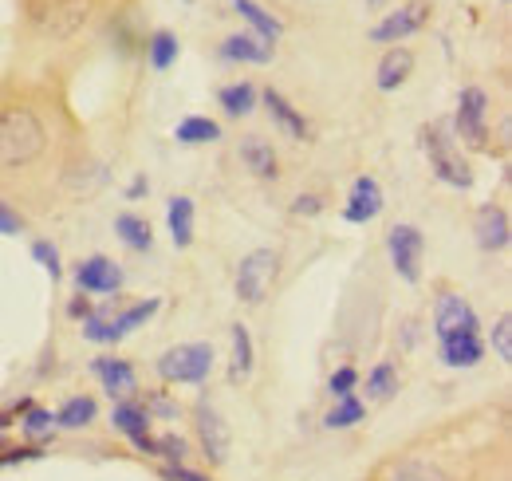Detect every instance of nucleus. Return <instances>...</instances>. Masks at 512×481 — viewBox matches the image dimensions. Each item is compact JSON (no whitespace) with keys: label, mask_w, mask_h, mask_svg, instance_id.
Listing matches in <instances>:
<instances>
[{"label":"nucleus","mask_w":512,"mask_h":481,"mask_svg":"<svg viewBox=\"0 0 512 481\" xmlns=\"http://www.w3.org/2000/svg\"><path fill=\"white\" fill-rule=\"evenodd\" d=\"M48 146V127L32 107H4L0 111V170L32 166Z\"/></svg>","instance_id":"obj_1"},{"label":"nucleus","mask_w":512,"mask_h":481,"mask_svg":"<svg viewBox=\"0 0 512 481\" xmlns=\"http://www.w3.org/2000/svg\"><path fill=\"white\" fill-rule=\"evenodd\" d=\"M95 0H24V16L44 40H71L87 28Z\"/></svg>","instance_id":"obj_2"},{"label":"nucleus","mask_w":512,"mask_h":481,"mask_svg":"<svg viewBox=\"0 0 512 481\" xmlns=\"http://www.w3.org/2000/svg\"><path fill=\"white\" fill-rule=\"evenodd\" d=\"M213 367H217V351L209 344H174V347H166V351L158 355V363H154V371H158L162 383H170V387H178V383L201 387V383L213 375Z\"/></svg>","instance_id":"obj_3"},{"label":"nucleus","mask_w":512,"mask_h":481,"mask_svg":"<svg viewBox=\"0 0 512 481\" xmlns=\"http://www.w3.org/2000/svg\"><path fill=\"white\" fill-rule=\"evenodd\" d=\"M422 150H426L430 170H434L438 182H446L453 190H469V186H473V170H469V162L457 154V138H449L446 123L422 127Z\"/></svg>","instance_id":"obj_4"},{"label":"nucleus","mask_w":512,"mask_h":481,"mask_svg":"<svg viewBox=\"0 0 512 481\" xmlns=\"http://www.w3.org/2000/svg\"><path fill=\"white\" fill-rule=\"evenodd\" d=\"M276 276H280V253L276 249L245 253L241 265H237V296H241V304H249V308L264 304V296L272 292Z\"/></svg>","instance_id":"obj_5"},{"label":"nucleus","mask_w":512,"mask_h":481,"mask_svg":"<svg viewBox=\"0 0 512 481\" xmlns=\"http://www.w3.org/2000/svg\"><path fill=\"white\" fill-rule=\"evenodd\" d=\"M386 253H390V269L398 273V280L406 284H418L422 280V257H426V237L418 225H390L386 233Z\"/></svg>","instance_id":"obj_6"},{"label":"nucleus","mask_w":512,"mask_h":481,"mask_svg":"<svg viewBox=\"0 0 512 481\" xmlns=\"http://www.w3.org/2000/svg\"><path fill=\"white\" fill-rule=\"evenodd\" d=\"M453 127L457 138L473 150L489 146V95L481 87H461L457 95V111H453Z\"/></svg>","instance_id":"obj_7"},{"label":"nucleus","mask_w":512,"mask_h":481,"mask_svg":"<svg viewBox=\"0 0 512 481\" xmlns=\"http://www.w3.org/2000/svg\"><path fill=\"white\" fill-rule=\"evenodd\" d=\"M430 0H406V4H398L394 12H386L383 20L371 28V40L375 44H402V40H410V36H418L426 24H430Z\"/></svg>","instance_id":"obj_8"},{"label":"nucleus","mask_w":512,"mask_h":481,"mask_svg":"<svg viewBox=\"0 0 512 481\" xmlns=\"http://www.w3.org/2000/svg\"><path fill=\"white\" fill-rule=\"evenodd\" d=\"M457 332H481L477 308L457 292V288H442L434 300V336H457Z\"/></svg>","instance_id":"obj_9"},{"label":"nucleus","mask_w":512,"mask_h":481,"mask_svg":"<svg viewBox=\"0 0 512 481\" xmlns=\"http://www.w3.org/2000/svg\"><path fill=\"white\" fill-rule=\"evenodd\" d=\"M193 430H197L201 454H205L213 466H225V462H229V446H233V438H229V422L221 418V411L209 407V403H197V411H193Z\"/></svg>","instance_id":"obj_10"},{"label":"nucleus","mask_w":512,"mask_h":481,"mask_svg":"<svg viewBox=\"0 0 512 481\" xmlns=\"http://www.w3.org/2000/svg\"><path fill=\"white\" fill-rule=\"evenodd\" d=\"M150 422H154L150 411H146L142 403H134V399H119L115 411H111V426L127 438L138 454H150V458H154V434H150Z\"/></svg>","instance_id":"obj_11"},{"label":"nucleus","mask_w":512,"mask_h":481,"mask_svg":"<svg viewBox=\"0 0 512 481\" xmlns=\"http://www.w3.org/2000/svg\"><path fill=\"white\" fill-rule=\"evenodd\" d=\"M123 280H127L123 269L111 257H103V253H95V257L75 265V284H79L83 296H111V292L123 288Z\"/></svg>","instance_id":"obj_12"},{"label":"nucleus","mask_w":512,"mask_h":481,"mask_svg":"<svg viewBox=\"0 0 512 481\" xmlns=\"http://www.w3.org/2000/svg\"><path fill=\"white\" fill-rule=\"evenodd\" d=\"M383 206H386V198H383L379 178L359 174V178L351 182L347 202H343V221H351V225H371V221L383 213Z\"/></svg>","instance_id":"obj_13"},{"label":"nucleus","mask_w":512,"mask_h":481,"mask_svg":"<svg viewBox=\"0 0 512 481\" xmlns=\"http://www.w3.org/2000/svg\"><path fill=\"white\" fill-rule=\"evenodd\" d=\"M473 237L485 253H505L512 241V225H509V209L497 206V202H485L473 217Z\"/></svg>","instance_id":"obj_14"},{"label":"nucleus","mask_w":512,"mask_h":481,"mask_svg":"<svg viewBox=\"0 0 512 481\" xmlns=\"http://www.w3.org/2000/svg\"><path fill=\"white\" fill-rule=\"evenodd\" d=\"M260 103H264L268 119L276 123V131H280L284 138H292V142H308V138H312V123L304 119V111H300V107H292L276 87L260 91Z\"/></svg>","instance_id":"obj_15"},{"label":"nucleus","mask_w":512,"mask_h":481,"mask_svg":"<svg viewBox=\"0 0 512 481\" xmlns=\"http://www.w3.org/2000/svg\"><path fill=\"white\" fill-rule=\"evenodd\" d=\"M91 375L103 383V391H107L111 399H130V395L138 391V371H134V363H130V359H119V355H99V359L91 363Z\"/></svg>","instance_id":"obj_16"},{"label":"nucleus","mask_w":512,"mask_h":481,"mask_svg":"<svg viewBox=\"0 0 512 481\" xmlns=\"http://www.w3.org/2000/svg\"><path fill=\"white\" fill-rule=\"evenodd\" d=\"M438 359L453 367V371H473L485 359V340L481 332H457V336H442L438 340Z\"/></svg>","instance_id":"obj_17"},{"label":"nucleus","mask_w":512,"mask_h":481,"mask_svg":"<svg viewBox=\"0 0 512 481\" xmlns=\"http://www.w3.org/2000/svg\"><path fill=\"white\" fill-rule=\"evenodd\" d=\"M272 56H276V44L260 40L253 32H233V36L221 44V60H225V64H253V68H264V64H272Z\"/></svg>","instance_id":"obj_18"},{"label":"nucleus","mask_w":512,"mask_h":481,"mask_svg":"<svg viewBox=\"0 0 512 481\" xmlns=\"http://www.w3.org/2000/svg\"><path fill=\"white\" fill-rule=\"evenodd\" d=\"M241 162L253 170L256 178H264V182L280 178V154L272 150V142H268L264 135H245V138H241Z\"/></svg>","instance_id":"obj_19"},{"label":"nucleus","mask_w":512,"mask_h":481,"mask_svg":"<svg viewBox=\"0 0 512 481\" xmlns=\"http://www.w3.org/2000/svg\"><path fill=\"white\" fill-rule=\"evenodd\" d=\"M225 4H229V8H233V12H237L245 24H249V32H253V36H260V40L276 44V40L284 36V24H280V20H276V16H272V12H268L260 0H225Z\"/></svg>","instance_id":"obj_20"},{"label":"nucleus","mask_w":512,"mask_h":481,"mask_svg":"<svg viewBox=\"0 0 512 481\" xmlns=\"http://www.w3.org/2000/svg\"><path fill=\"white\" fill-rule=\"evenodd\" d=\"M410 71H414V52H410V48H402V44H394V48H386V56L379 60L375 87L390 95V91H398V87L410 79Z\"/></svg>","instance_id":"obj_21"},{"label":"nucleus","mask_w":512,"mask_h":481,"mask_svg":"<svg viewBox=\"0 0 512 481\" xmlns=\"http://www.w3.org/2000/svg\"><path fill=\"white\" fill-rule=\"evenodd\" d=\"M166 225H170V241H174V249H190V245H193V225H197L193 198H186V194H174V198L166 202Z\"/></svg>","instance_id":"obj_22"},{"label":"nucleus","mask_w":512,"mask_h":481,"mask_svg":"<svg viewBox=\"0 0 512 481\" xmlns=\"http://www.w3.org/2000/svg\"><path fill=\"white\" fill-rule=\"evenodd\" d=\"M217 103H221V111H225L229 119H245V115L256 111L260 91H256V83H249V79H237V83H225V87L217 91Z\"/></svg>","instance_id":"obj_23"},{"label":"nucleus","mask_w":512,"mask_h":481,"mask_svg":"<svg viewBox=\"0 0 512 481\" xmlns=\"http://www.w3.org/2000/svg\"><path fill=\"white\" fill-rule=\"evenodd\" d=\"M115 233H119V241L127 245L130 253H150V249H154V229H150V221L138 217V213H130V209H123V213L115 217Z\"/></svg>","instance_id":"obj_24"},{"label":"nucleus","mask_w":512,"mask_h":481,"mask_svg":"<svg viewBox=\"0 0 512 481\" xmlns=\"http://www.w3.org/2000/svg\"><path fill=\"white\" fill-rule=\"evenodd\" d=\"M178 56H182V44H178V36H174L170 28H158V32L146 40V64L154 71H170L178 64Z\"/></svg>","instance_id":"obj_25"},{"label":"nucleus","mask_w":512,"mask_h":481,"mask_svg":"<svg viewBox=\"0 0 512 481\" xmlns=\"http://www.w3.org/2000/svg\"><path fill=\"white\" fill-rule=\"evenodd\" d=\"M99 418V403L91 395H71L64 407L56 411V426L60 430H87Z\"/></svg>","instance_id":"obj_26"},{"label":"nucleus","mask_w":512,"mask_h":481,"mask_svg":"<svg viewBox=\"0 0 512 481\" xmlns=\"http://www.w3.org/2000/svg\"><path fill=\"white\" fill-rule=\"evenodd\" d=\"M83 340L87 344H99V347H111L123 340V332H119V324H115V312L111 308H99V312H91L87 320H83Z\"/></svg>","instance_id":"obj_27"},{"label":"nucleus","mask_w":512,"mask_h":481,"mask_svg":"<svg viewBox=\"0 0 512 481\" xmlns=\"http://www.w3.org/2000/svg\"><path fill=\"white\" fill-rule=\"evenodd\" d=\"M174 138L182 146H205V142H217L221 138V123L209 119V115H186L178 127H174Z\"/></svg>","instance_id":"obj_28"},{"label":"nucleus","mask_w":512,"mask_h":481,"mask_svg":"<svg viewBox=\"0 0 512 481\" xmlns=\"http://www.w3.org/2000/svg\"><path fill=\"white\" fill-rule=\"evenodd\" d=\"M253 375V332L245 324H233V363H229V379L245 383Z\"/></svg>","instance_id":"obj_29"},{"label":"nucleus","mask_w":512,"mask_h":481,"mask_svg":"<svg viewBox=\"0 0 512 481\" xmlns=\"http://www.w3.org/2000/svg\"><path fill=\"white\" fill-rule=\"evenodd\" d=\"M367 418V403L359 395H347V399H335V407L323 414V426L327 430H351Z\"/></svg>","instance_id":"obj_30"},{"label":"nucleus","mask_w":512,"mask_h":481,"mask_svg":"<svg viewBox=\"0 0 512 481\" xmlns=\"http://www.w3.org/2000/svg\"><path fill=\"white\" fill-rule=\"evenodd\" d=\"M158 308H162V300H158V296H150V300H134L130 308H123V312H115V324H119L123 340H127L130 332H138L142 324H150V320L158 316Z\"/></svg>","instance_id":"obj_31"},{"label":"nucleus","mask_w":512,"mask_h":481,"mask_svg":"<svg viewBox=\"0 0 512 481\" xmlns=\"http://www.w3.org/2000/svg\"><path fill=\"white\" fill-rule=\"evenodd\" d=\"M394 391H398V367H394L390 359H379V363L367 371V399L386 403Z\"/></svg>","instance_id":"obj_32"},{"label":"nucleus","mask_w":512,"mask_h":481,"mask_svg":"<svg viewBox=\"0 0 512 481\" xmlns=\"http://www.w3.org/2000/svg\"><path fill=\"white\" fill-rule=\"evenodd\" d=\"M386 481H449L434 462H422V458H410V462H398Z\"/></svg>","instance_id":"obj_33"},{"label":"nucleus","mask_w":512,"mask_h":481,"mask_svg":"<svg viewBox=\"0 0 512 481\" xmlns=\"http://www.w3.org/2000/svg\"><path fill=\"white\" fill-rule=\"evenodd\" d=\"M20 430L28 434V438H48L52 430H56V414L52 411H44V407H28V411L20 414Z\"/></svg>","instance_id":"obj_34"},{"label":"nucleus","mask_w":512,"mask_h":481,"mask_svg":"<svg viewBox=\"0 0 512 481\" xmlns=\"http://www.w3.org/2000/svg\"><path fill=\"white\" fill-rule=\"evenodd\" d=\"M489 347H493V355H497L501 363H512V316L509 312L497 316V324H493V332H489Z\"/></svg>","instance_id":"obj_35"},{"label":"nucleus","mask_w":512,"mask_h":481,"mask_svg":"<svg viewBox=\"0 0 512 481\" xmlns=\"http://www.w3.org/2000/svg\"><path fill=\"white\" fill-rule=\"evenodd\" d=\"M355 387H359V371H355L351 363L335 367L331 379H327V395H331V399H347V395H355Z\"/></svg>","instance_id":"obj_36"},{"label":"nucleus","mask_w":512,"mask_h":481,"mask_svg":"<svg viewBox=\"0 0 512 481\" xmlns=\"http://www.w3.org/2000/svg\"><path fill=\"white\" fill-rule=\"evenodd\" d=\"M186 450H190V446H186V438H182V434H174V430H170V434H162V438H154V458H166L170 466H182V462H186Z\"/></svg>","instance_id":"obj_37"},{"label":"nucleus","mask_w":512,"mask_h":481,"mask_svg":"<svg viewBox=\"0 0 512 481\" xmlns=\"http://www.w3.org/2000/svg\"><path fill=\"white\" fill-rule=\"evenodd\" d=\"M32 257H36V265H40L44 273L52 276V280H60V276H64V261H60V249H56L52 241H32Z\"/></svg>","instance_id":"obj_38"},{"label":"nucleus","mask_w":512,"mask_h":481,"mask_svg":"<svg viewBox=\"0 0 512 481\" xmlns=\"http://www.w3.org/2000/svg\"><path fill=\"white\" fill-rule=\"evenodd\" d=\"M24 233V217L0 198V237H20Z\"/></svg>","instance_id":"obj_39"},{"label":"nucleus","mask_w":512,"mask_h":481,"mask_svg":"<svg viewBox=\"0 0 512 481\" xmlns=\"http://www.w3.org/2000/svg\"><path fill=\"white\" fill-rule=\"evenodd\" d=\"M36 458H44L40 446H12V450L0 454V470H4V466H20V462H36Z\"/></svg>","instance_id":"obj_40"},{"label":"nucleus","mask_w":512,"mask_h":481,"mask_svg":"<svg viewBox=\"0 0 512 481\" xmlns=\"http://www.w3.org/2000/svg\"><path fill=\"white\" fill-rule=\"evenodd\" d=\"M323 209H327L323 194H300V198L292 202V213H296V217H316V213H323Z\"/></svg>","instance_id":"obj_41"},{"label":"nucleus","mask_w":512,"mask_h":481,"mask_svg":"<svg viewBox=\"0 0 512 481\" xmlns=\"http://www.w3.org/2000/svg\"><path fill=\"white\" fill-rule=\"evenodd\" d=\"M162 478H166V481H209L205 474L190 470L186 462H182V466H166V470H162Z\"/></svg>","instance_id":"obj_42"},{"label":"nucleus","mask_w":512,"mask_h":481,"mask_svg":"<svg viewBox=\"0 0 512 481\" xmlns=\"http://www.w3.org/2000/svg\"><path fill=\"white\" fill-rule=\"evenodd\" d=\"M91 312H95V304H91V300H87L83 292H79V296H75V300L67 304V316H71V320H79V324H83V320H87Z\"/></svg>","instance_id":"obj_43"},{"label":"nucleus","mask_w":512,"mask_h":481,"mask_svg":"<svg viewBox=\"0 0 512 481\" xmlns=\"http://www.w3.org/2000/svg\"><path fill=\"white\" fill-rule=\"evenodd\" d=\"M142 194H150V182H146V174H134L127 186V202H138Z\"/></svg>","instance_id":"obj_44"},{"label":"nucleus","mask_w":512,"mask_h":481,"mask_svg":"<svg viewBox=\"0 0 512 481\" xmlns=\"http://www.w3.org/2000/svg\"><path fill=\"white\" fill-rule=\"evenodd\" d=\"M146 411H158V414H166V418H178V407H174V403H170V399H166V395H154V399H150V407H146Z\"/></svg>","instance_id":"obj_45"},{"label":"nucleus","mask_w":512,"mask_h":481,"mask_svg":"<svg viewBox=\"0 0 512 481\" xmlns=\"http://www.w3.org/2000/svg\"><path fill=\"white\" fill-rule=\"evenodd\" d=\"M8 426H12V418H8V414H0V438H4V430H8Z\"/></svg>","instance_id":"obj_46"},{"label":"nucleus","mask_w":512,"mask_h":481,"mask_svg":"<svg viewBox=\"0 0 512 481\" xmlns=\"http://www.w3.org/2000/svg\"><path fill=\"white\" fill-rule=\"evenodd\" d=\"M371 4H383V0H371Z\"/></svg>","instance_id":"obj_47"}]
</instances>
